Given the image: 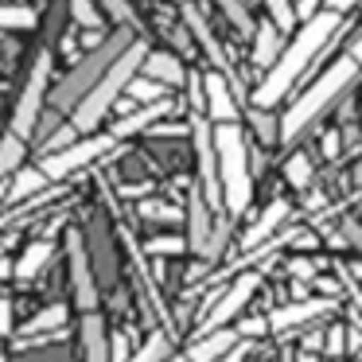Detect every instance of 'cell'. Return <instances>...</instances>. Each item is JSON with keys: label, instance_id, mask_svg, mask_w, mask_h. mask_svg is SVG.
Returning a JSON list of instances; mask_svg holds the SVG:
<instances>
[{"label": "cell", "instance_id": "obj_1", "mask_svg": "<svg viewBox=\"0 0 362 362\" xmlns=\"http://www.w3.org/2000/svg\"><path fill=\"white\" fill-rule=\"evenodd\" d=\"M339 24H343V16L331 12V8H323L320 16H312L308 24H300V35L281 51V59H276V66L269 71V78L253 90V110H273V105L296 86V78L308 71V63L331 43V35L339 32Z\"/></svg>", "mask_w": 362, "mask_h": 362}, {"label": "cell", "instance_id": "obj_2", "mask_svg": "<svg viewBox=\"0 0 362 362\" xmlns=\"http://www.w3.org/2000/svg\"><path fill=\"white\" fill-rule=\"evenodd\" d=\"M133 43H136L133 28H121V32H113L110 40H102V43H98V47L90 51V55L82 59V63L55 86V94H51V110H55V113H74V110L82 105V98H86L90 90H94L98 82L105 78V71H110V66L117 63V59L125 55Z\"/></svg>", "mask_w": 362, "mask_h": 362}, {"label": "cell", "instance_id": "obj_3", "mask_svg": "<svg viewBox=\"0 0 362 362\" xmlns=\"http://www.w3.org/2000/svg\"><path fill=\"white\" fill-rule=\"evenodd\" d=\"M354 74H358V63H354L351 55L335 59V63L327 66V71L320 74V78L312 82V86L304 90V94L296 98V102L288 105V113L281 117V141L292 144L300 133H304L308 125H312L315 117H320L323 110H327L331 102H339L343 98V90L354 82Z\"/></svg>", "mask_w": 362, "mask_h": 362}, {"label": "cell", "instance_id": "obj_4", "mask_svg": "<svg viewBox=\"0 0 362 362\" xmlns=\"http://www.w3.org/2000/svg\"><path fill=\"white\" fill-rule=\"evenodd\" d=\"M214 148H218V180H222V211L230 218L245 214L253 199V168L245 148L242 125H218L214 129Z\"/></svg>", "mask_w": 362, "mask_h": 362}, {"label": "cell", "instance_id": "obj_5", "mask_svg": "<svg viewBox=\"0 0 362 362\" xmlns=\"http://www.w3.org/2000/svg\"><path fill=\"white\" fill-rule=\"evenodd\" d=\"M144 59H148V47H144V40H136L133 47L125 51V55L117 59V63L105 71V78L98 82L94 90H90L86 98H82V105L71 113V125L78 129V133H94L98 125L105 121V113L113 110V102H117L121 94L129 90V82L136 78V71L144 66Z\"/></svg>", "mask_w": 362, "mask_h": 362}, {"label": "cell", "instance_id": "obj_6", "mask_svg": "<svg viewBox=\"0 0 362 362\" xmlns=\"http://www.w3.org/2000/svg\"><path fill=\"white\" fill-rule=\"evenodd\" d=\"M257 284H261V273H242V276H234L230 284L214 288L211 300H206V308L199 312V335H206V331H222L230 320H238V312L253 300Z\"/></svg>", "mask_w": 362, "mask_h": 362}, {"label": "cell", "instance_id": "obj_7", "mask_svg": "<svg viewBox=\"0 0 362 362\" xmlns=\"http://www.w3.org/2000/svg\"><path fill=\"white\" fill-rule=\"evenodd\" d=\"M66 269H71V292H74V304L82 308V315L98 312L102 284H98L94 261H90V253H86V238H82L78 226L66 230Z\"/></svg>", "mask_w": 362, "mask_h": 362}, {"label": "cell", "instance_id": "obj_8", "mask_svg": "<svg viewBox=\"0 0 362 362\" xmlns=\"http://www.w3.org/2000/svg\"><path fill=\"white\" fill-rule=\"evenodd\" d=\"M47 78H51V55H40L32 74H28V82H24V90H20L16 113H12V133L20 141H28L35 133V125H40L43 102H47Z\"/></svg>", "mask_w": 362, "mask_h": 362}, {"label": "cell", "instance_id": "obj_9", "mask_svg": "<svg viewBox=\"0 0 362 362\" xmlns=\"http://www.w3.org/2000/svg\"><path fill=\"white\" fill-rule=\"evenodd\" d=\"M82 238H86V253H90V261H94L98 284H102V288H117L121 257H117V242H113V230H110V222H105V214H90V222L82 226Z\"/></svg>", "mask_w": 362, "mask_h": 362}, {"label": "cell", "instance_id": "obj_10", "mask_svg": "<svg viewBox=\"0 0 362 362\" xmlns=\"http://www.w3.org/2000/svg\"><path fill=\"white\" fill-rule=\"evenodd\" d=\"M113 148H117V141H113L110 133H105V136H86V141H74L71 148L43 156L40 168H43V175H47V180H66L71 172H78V168H90L94 160H102L105 152H113Z\"/></svg>", "mask_w": 362, "mask_h": 362}, {"label": "cell", "instance_id": "obj_11", "mask_svg": "<svg viewBox=\"0 0 362 362\" xmlns=\"http://www.w3.org/2000/svg\"><path fill=\"white\" fill-rule=\"evenodd\" d=\"M183 222H187V250L195 253V257H203L206 242H211V234H214V222H218V214L211 211V203L203 199V191H199V187H191V195H187Z\"/></svg>", "mask_w": 362, "mask_h": 362}, {"label": "cell", "instance_id": "obj_12", "mask_svg": "<svg viewBox=\"0 0 362 362\" xmlns=\"http://www.w3.org/2000/svg\"><path fill=\"white\" fill-rule=\"evenodd\" d=\"M203 98H206V117L218 125H238V102L230 94V78L222 71L203 74Z\"/></svg>", "mask_w": 362, "mask_h": 362}, {"label": "cell", "instance_id": "obj_13", "mask_svg": "<svg viewBox=\"0 0 362 362\" xmlns=\"http://www.w3.org/2000/svg\"><path fill=\"white\" fill-rule=\"evenodd\" d=\"M323 312H331V300H296V304H284L276 312H269V331L284 335V331H296L304 323L320 320Z\"/></svg>", "mask_w": 362, "mask_h": 362}, {"label": "cell", "instance_id": "obj_14", "mask_svg": "<svg viewBox=\"0 0 362 362\" xmlns=\"http://www.w3.org/2000/svg\"><path fill=\"white\" fill-rule=\"evenodd\" d=\"M78 351H82V362H113L110 331H105V320L98 312L82 315V323H78Z\"/></svg>", "mask_w": 362, "mask_h": 362}, {"label": "cell", "instance_id": "obj_15", "mask_svg": "<svg viewBox=\"0 0 362 362\" xmlns=\"http://www.w3.org/2000/svg\"><path fill=\"white\" fill-rule=\"evenodd\" d=\"M288 214H292V206L284 203V199H273V203H269L265 211H261V218L253 222L250 230H245V238H242V250H245V253L261 250V245H265L269 238H273L276 230H281L284 222H288Z\"/></svg>", "mask_w": 362, "mask_h": 362}, {"label": "cell", "instance_id": "obj_16", "mask_svg": "<svg viewBox=\"0 0 362 362\" xmlns=\"http://www.w3.org/2000/svg\"><path fill=\"white\" fill-rule=\"evenodd\" d=\"M238 343H242V339H238V331H234V327L206 331V335H199L195 343L187 346V358H191V362H222Z\"/></svg>", "mask_w": 362, "mask_h": 362}, {"label": "cell", "instance_id": "obj_17", "mask_svg": "<svg viewBox=\"0 0 362 362\" xmlns=\"http://www.w3.org/2000/svg\"><path fill=\"white\" fill-rule=\"evenodd\" d=\"M172 113V102H156V105H144V110H133L129 117H121L117 125L110 129L113 141H125V136H136V133H148L152 125H160V121Z\"/></svg>", "mask_w": 362, "mask_h": 362}, {"label": "cell", "instance_id": "obj_18", "mask_svg": "<svg viewBox=\"0 0 362 362\" xmlns=\"http://www.w3.org/2000/svg\"><path fill=\"white\" fill-rule=\"evenodd\" d=\"M141 71H144V78L160 82V86H183V82H187V71H183V63L172 51H148Z\"/></svg>", "mask_w": 362, "mask_h": 362}, {"label": "cell", "instance_id": "obj_19", "mask_svg": "<svg viewBox=\"0 0 362 362\" xmlns=\"http://www.w3.org/2000/svg\"><path fill=\"white\" fill-rule=\"evenodd\" d=\"M47 175H43V168H20L16 175H12V183H8V203H32L35 195H43L47 191Z\"/></svg>", "mask_w": 362, "mask_h": 362}, {"label": "cell", "instance_id": "obj_20", "mask_svg": "<svg viewBox=\"0 0 362 362\" xmlns=\"http://www.w3.org/2000/svg\"><path fill=\"white\" fill-rule=\"evenodd\" d=\"M51 261H55V245L51 242H32L24 253H20L16 265H12V273H16V281H35Z\"/></svg>", "mask_w": 362, "mask_h": 362}, {"label": "cell", "instance_id": "obj_21", "mask_svg": "<svg viewBox=\"0 0 362 362\" xmlns=\"http://www.w3.org/2000/svg\"><path fill=\"white\" fill-rule=\"evenodd\" d=\"M183 20H187L191 35H195V40L206 47V55H211V63L218 66V71H226V55H222V47H218V40H214V32L206 28V20L199 16V8H195V4H187V0H183Z\"/></svg>", "mask_w": 362, "mask_h": 362}, {"label": "cell", "instance_id": "obj_22", "mask_svg": "<svg viewBox=\"0 0 362 362\" xmlns=\"http://www.w3.org/2000/svg\"><path fill=\"white\" fill-rule=\"evenodd\" d=\"M276 59H281V28H276V24H261L257 32H253V63L273 71Z\"/></svg>", "mask_w": 362, "mask_h": 362}, {"label": "cell", "instance_id": "obj_23", "mask_svg": "<svg viewBox=\"0 0 362 362\" xmlns=\"http://www.w3.org/2000/svg\"><path fill=\"white\" fill-rule=\"evenodd\" d=\"M172 358H175L172 335H168V331H152V335L133 351V358H129V362H172Z\"/></svg>", "mask_w": 362, "mask_h": 362}, {"label": "cell", "instance_id": "obj_24", "mask_svg": "<svg viewBox=\"0 0 362 362\" xmlns=\"http://www.w3.org/2000/svg\"><path fill=\"white\" fill-rule=\"evenodd\" d=\"M63 323H66V304H51L35 320H28L20 327V335H51V331H63Z\"/></svg>", "mask_w": 362, "mask_h": 362}, {"label": "cell", "instance_id": "obj_25", "mask_svg": "<svg viewBox=\"0 0 362 362\" xmlns=\"http://www.w3.org/2000/svg\"><path fill=\"white\" fill-rule=\"evenodd\" d=\"M20 164H24V141L16 133H8L0 141V183L8 180V175H16Z\"/></svg>", "mask_w": 362, "mask_h": 362}, {"label": "cell", "instance_id": "obj_26", "mask_svg": "<svg viewBox=\"0 0 362 362\" xmlns=\"http://www.w3.org/2000/svg\"><path fill=\"white\" fill-rule=\"evenodd\" d=\"M180 253H187V238H180V234H160L144 242V257L168 261V257H180Z\"/></svg>", "mask_w": 362, "mask_h": 362}, {"label": "cell", "instance_id": "obj_27", "mask_svg": "<svg viewBox=\"0 0 362 362\" xmlns=\"http://www.w3.org/2000/svg\"><path fill=\"white\" fill-rule=\"evenodd\" d=\"M230 234H234V218H230V214H218L214 234H211V242H206V250H203V265H211V261L222 257V250L230 245Z\"/></svg>", "mask_w": 362, "mask_h": 362}, {"label": "cell", "instance_id": "obj_28", "mask_svg": "<svg viewBox=\"0 0 362 362\" xmlns=\"http://www.w3.org/2000/svg\"><path fill=\"white\" fill-rule=\"evenodd\" d=\"M35 24V12L24 8V4H0V32H24V28Z\"/></svg>", "mask_w": 362, "mask_h": 362}, {"label": "cell", "instance_id": "obj_29", "mask_svg": "<svg viewBox=\"0 0 362 362\" xmlns=\"http://www.w3.org/2000/svg\"><path fill=\"white\" fill-rule=\"evenodd\" d=\"M133 102H144V105H156V102H164V94H168V86H160V82H152V78H141L136 74L133 82H129V90H125Z\"/></svg>", "mask_w": 362, "mask_h": 362}, {"label": "cell", "instance_id": "obj_30", "mask_svg": "<svg viewBox=\"0 0 362 362\" xmlns=\"http://www.w3.org/2000/svg\"><path fill=\"white\" fill-rule=\"evenodd\" d=\"M284 175H288L292 187H308V183H312V160H308L304 152L288 156V164H284Z\"/></svg>", "mask_w": 362, "mask_h": 362}, {"label": "cell", "instance_id": "obj_31", "mask_svg": "<svg viewBox=\"0 0 362 362\" xmlns=\"http://www.w3.org/2000/svg\"><path fill=\"white\" fill-rule=\"evenodd\" d=\"M218 8L226 12V16H230V24H234L242 35H253V32H257V28H253V20H250V12H245V4H242V0H218Z\"/></svg>", "mask_w": 362, "mask_h": 362}, {"label": "cell", "instance_id": "obj_32", "mask_svg": "<svg viewBox=\"0 0 362 362\" xmlns=\"http://www.w3.org/2000/svg\"><path fill=\"white\" fill-rule=\"evenodd\" d=\"M141 218L144 222H180L183 214L175 211V206H168V203H152V199H144V203H141Z\"/></svg>", "mask_w": 362, "mask_h": 362}, {"label": "cell", "instance_id": "obj_33", "mask_svg": "<svg viewBox=\"0 0 362 362\" xmlns=\"http://www.w3.org/2000/svg\"><path fill=\"white\" fill-rule=\"evenodd\" d=\"M250 117H253V125H257L261 144H276V141H281V121H273L265 110H253Z\"/></svg>", "mask_w": 362, "mask_h": 362}, {"label": "cell", "instance_id": "obj_34", "mask_svg": "<svg viewBox=\"0 0 362 362\" xmlns=\"http://www.w3.org/2000/svg\"><path fill=\"white\" fill-rule=\"evenodd\" d=\"M238 339H245V343H253V339L269 335V315H245V320H238Z\"/></svg>", "mask_w": 362, "mask_h": 362}, {"label": "cell", "instance_id": "obj_35", "mask_svg": "<svg viewBox=\"0 0 362 362\" xmlns=\"http://www.w3.org/2000/svg\"><path fill=\"white\" fill-rule=\"evenodd\" d=\"M323 351L331 354V362H339L346 354V323H335V327L323 335Z\"/></svg>", "mask_w": 362, "mask_h": 362}, {"label": "cell", "instance_id": "obj_36", "mask_svg": "<svg viewBox=\"0 0 362 362\" xmlns=\"http://www.w3.org/2000/svg\"><path fill=\"white\" fill-rule=\"evenodd\" d=\"M71 16L82 28H102V12L94 8V0H71Z\"/></svg>", "mask_w": 362, "mask_h": 362}, {"label": "cell", "instance_id": "obj_37", "mask_svg": "<svg viewBox=\"0 0 362 362\" xmlns=\"http://www.w3.org/2000/svg\"><path fill=\"white\" fill-rule=\"evenodd\" d=\"M269 4V16H273V24L281 28V32H288L292 24H296V12H292L288 0H265Z\"/></svg>", "mask_w": 362, "mask_h": 362}, {"label": "cell", "instance_id": "obj_38", "mask_svg": "<svg viewBox=\"0 0 362 362\" xmlns=\"http://www.w3.org/2000/svg\"><path fill=\"white\" fill-rule=\"evenodd\" d=\"M105 12H110L117 24H125V28H136V16H133V8H129V0H98Z\"/></svg>", "mask_w": 362, "mask_h": 362}, {"label": "cell", "instance_id": "obj_39", "mask_svg": "<svg viewBox=\"0 0 362 362\" xmlns=\"http://www.w3.org/2000/svg\"><path fill=\"white\" fill-rule=\"evenodd\" d=\"M110 354H113V362L133 358V354H129V335L125 331H110Z\"/></svg>", "mask_w": 362, "mask_h": 362}, {"label": "cell", "instance_id": "obj_40", "mask_svg": "<svg viewBox=\"0 0 362 362\" xmlns=\"http://www.w3.org/2000/svg\"><path fill=\"white\" fill-rule=\"evenodd\" d=\"M288 273L296 276V281H312V276H315V261L312 257H292L288 261Z\"/></svg>", "mask_w": 362, "mask_h": 362}, {"label": "cell", "instance_id": "obj_41", "mask_svg": "<svg viewBox=\"0 0 362 362\" xmlns=\"http://www.w3.org/2000/svg\"><path fill=\"white\" fill-rule=\"evenodd\" d=\"M343 238H346V242L354 245V250H362V222L346 214V218H343Z\"/></svg>", "mask_w": 362, "mask_h": 362}, {"label": "cell", "instance_id": "obj_42", "mask_svg": "<svg viewBox=\"0 0 362 362\" xmlns=\"http://www.w3.org/2000/svg\"><path fill=\"white\" fill-rule=\"evenodd\" d=\"M320 4H323V0H296V4H292V12H296V16L300 20H304V24H308V20H312V16H320Z\"/></svg>", "mask_w": 362, "mask_h": 362}, {"label": "cell", "instance_id": "obj_43", "mask_svg": "<svg viewBox=\"0 0 362 362\" xmlns=\"http://www.w3.org/2000/svg\"><path fill=\"white\" fill-rule=\"evenodd\" d=\"M12 335V300L0 296V339Z\"/></svg>", "mask_w": 362, "mask_h": 362}, {"label": "cell", "instance_id": "obj_44", "mask_svg": "<svg viewBox=\"0 0 362 362\" xmlns=\"http://www.w3.org/2000/svg\"><path fill=\"white\" fill-rule=\"evenodd\" d=\"M346 354H362V331L346 327Z\"/></svg>", "mask_w": 362, "mask_h": 362}, {"label": "cell", "instance_id": "obj_45", "mask_svg": "<svg viewBox=\"0 0 362 362\" xmlns=\"http://www.w3.org/2000/svg\"><path fill=\"white\" fill-rule=\"evenodd\" d=\"M354 4H358V0H327V8H331V12H339V16H343L346 8H354Z\"/></svg>", "mask_w": 362, "mask_h": 362}, {"label": "cell", "instance_id": "obj_46", "mask_svg": "<svg viewBox=\"0 0 362 362\" xmlns=\"http://www.w3.org/2000/svg\"><path fill=\"white\" fill-rule=\"evenodd\" d=\"M323 152H327V156H335V152H339V136H335V133L323 136Z\"/></svg>", "mask_w": 362, "mask_h": 362}, {"label": "cell", "instance_id": "obj_47", "mask_svg": "<svg viewBox=\"0 0 362 362\" xmlns=\"http://www.w3.org/2000/svg\"><path fill=\"white\" fill-rule=\"evenodd\" d=\"M346 55H351V59H354V63H358V66H362V35H358V40H354V43H351V51H346Z\"/></svg>", "mask_w": 362, "mask_h": 362}, {"label": "cell", "instance_id": "obj_48", "mask_svg": "<svg viewBox=\"0 0 362 362\" xmlns=\"http://www.w3.org/2000/svg\"><path fill=\"white\" fill-rule=\"evenodd\" d=\"M296 362H315V354H308V351H300V354H296Z\"/></svg>", "mask_w": 362, "mask_h": 362}, {"label": "cell", "instance_id": "obj_49", "mask_svg": "<svg viewBox=\"0 0 362 362\" xmlns=\"http://www.w3.org/2000/svg\"><path fill=\"white\" fill-rule=\"evenodd\" d=\"M0 203H8V187L4 183H0Z\"/></svg>", "mask_w": 362, "mask_h": 362}, {"label": "cell", "instance_id": "obj_50", "mask_svg": "<svg viewBox=\"0 0 362 362\" xmlns=\"http://www.w3.org/2000/svg\"><path fill=\"white\" fill-rule=\"evenodd\" d=\"M172 362H191V358H187V354H175V358H172Z\"/></svg>", "mask_w": 362, "mask_h": 362}, {"label": "cell", "instance_id": "obj_51", "mask_svg": "<svg viewBox=\"0 0 362 362\" xmlns=\"http://www.w3.org/2000/svg\"><path fill=\"white\" fill-rule=\"evenodd\" d=\"M4 250H8V242H0V261H4Z\"/></svg>", "mask_w": 362, "mask_h": 362}, {"label": "cell", "instance_id": "obj_52", "mask_svg": "<svg viewBox=\"0 0 362 362\" xmlns=\"http://www.w3.org/2000/svg\"><path fill=\"white\" fill-rule=\"evenodd\" d=\"M0 362H4V358H0Z\"/></svg>", "mask_w": 362, "mask_h": 362}]
</instances>
